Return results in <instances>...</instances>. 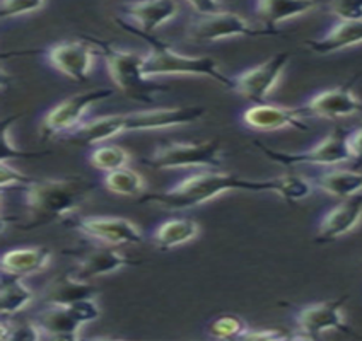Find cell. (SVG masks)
<instances>
[{
    "label": "cell",
    "mask_w": 362,
    "mask_h": 341,
    "mask_svg": "<svg viewBox=\"0 0 362 341\" xmlns=\"http://www.w3.org/2000/svg\"><path fill=\"white\" fill-rule=\"evenodd\" d=\"M248 330L246 323L240 316L234 314H222L209 324L207 331L212 338L217 340H229V338H241L243 333Z\"/></svg>",
    "instance_id": "cell-30"
},
{
    "label": "cell",
    "mask_w": 362,
    "mask_h": 341,
    "mask_svg": "<svg viewBox=\"0 0 362 341\" xmlns=\"http://www.w3.org/2000/svg\"><path fill=\"white\" fill-rule=\"evenodd\" d=\"M50 67L74 82H86L93 72L94 50L88 41H62L43 52Z\"/></svg>",
    "instance_id": "cell-13"
},
{
    "label": "cell",
    "mask_w": 362,
    "mask_h": 341,
    "mask_svg": "<svg viewBox=\"0 0 362 341\" xmlns=\"http://www.w3.org/2000/svg\"><path fill=\"white\" fill-rule=\"evenodd\" d=\"M315 188L335 198H352L362 193V172L349 169H330L311 178Z\"/></svg>",
    "instance_id": "cell-25"
},
{
    "label": "cell",
    "mask_w": 362,
    "mask_h": 341,
    "mask_svg": "<svg viewBox=\"0 0 362 341\" xmlns=\"http://www.w3.org/2000/svg\"><path fill=\"white\" fill-rule=\"evenodd\" d=\"M89 162L96 169L110 172L125 167L130 162V154L120 145H96L89 154Z\"/></svg>",
    "instance_id": "cell-29"
},
{
    "label": "cell",
    "mask_w": 362,
    "mask_h": 341,
    "mask_svg": "<svg viewBox=\"0 0 362 341\" xmlns=\"http://www.w3.org/2000/svg\"><path fill=\"white\" fill-rule=\"evenodd\" d=\"M146 166L152 169L170 171L185 167L212 169L222 166V143L219 138L199 143L166 142L161 143L151 157L144 159Z\"/></svg>",
    "instance_id": "cell-6"
},
{
    "label": "cell",
    "mask_w": 362,
    "mask_h": 341,
    "mask_svg": "<svg viewBox=\"0 0 362 341\" xmlns=\"http://www.w3.org/2000/svg\"><path fill=\"white\" fill-rule=\"evenodd\" d=\"M117 23L123 26V30L139 36V38L149 41L151 52L144 59V73L149 79L152 77L163 76H197V77H209V79L219 82L224 88L229 89L231 77L224 76L221 72L219 64L209 56H190L183 53L173 50L163 41L156 40L152 35H144L137 31L130 23H125L123 19H117Z\"/></svg>",
    "instance_id": "cell-3"
},
{
    "label": "cell",
    "mask_w": 362,
    "mask_h": 341,
    "mask_svg": "<svg viewBox=\"0 0 362 341\" xmlns=\"http://www.w3.org/2000/svg\"><path fill=\"white\" fill-rule=\"evenodd\" d=\"M35 301V294L30 287L24 283V278L12 277V275H2V292H0V314L7 316L21 314L24 309L31 306Z\"/></svg>",
    "instance_id": "cell-27"
},
{
    "label": "cell",
    "mask_w": 362,
    "mask_h": 341,
    "mask_svg": "<svg viewBox=\"0 0 362 341\" xmlns=\"http://www.w3.org/2000/svg\"><path fill=\"white\" fill-rule=\"evenodd\" d=\"M241 121L246 128L255 131H277L284 128L310 130V125L304 123V114L299 108H284L267 102H258L243 111Z\"/></svg>",
    "instance_id": "cell-15"
},
{
    "label": "cell",
    "mask_w": 362,
    "mask_h": 341,
    "mask_svg": "<svg viewBox=\"0 0 362 341\" xmlns=\"http://www.w3.org/2000/svg\"><path fill=\"white\" fill-rule=\"evenodd\" d=\"M123 12L144 35H154L159 28L178 16L180 7L175 0H139L123 6Z\"/></svg>",
    "instance_id": "cell-17"
},
{
    "label": "cell",
    "mask_w": 362,
    "mask_h": 341,
    "mask_svg": "<svg viewBox=\"0 0 362 341\" xmlns=\"http://www.w3.org/2000/svg\"><path fill=\"white\" fill-rule=\"evenodd\" d=\"M349 150H351L352 161L361 166L362 164V125L359 128L349 131Z\"/></svg>",
    "instance_id": "cell-39"
},
{
    "label": "cell",
    "mask_w": 362,
    "mask_h": 341,
    "mask_svg": "<svg viewBox=\"0 0 362 341\" xmlns=\"http://www.w3.org/2000/svg\"><path fill=\"white\" fill-rule=\"evenodd\" d=\"M122 133H125L122 114H108V116H100L88 123H82L79 128L69 133V140L76 145L90 147L101 145L103 142Z\"/></svg>",
    "instance_id": "cell-24"
},
{
    "label": "cell",
    "mask_w": 362,
    "mask_h": 341,
    "mask_svg": "<svg viewBox=\"0 0 362 341\" xmlns=\"http://www.w3.org/2000/svg\"><path fill=\"white\" fill-rule=\"evenodd\" d=\"M31 181H35L30 176L23 174V172L16 169L11 164L2 162V171H0V184H2V190H6L7 186H16V184H21V186H26Z\"/></svg>",
    "instance_id": "cell-36"
},
{
    "label": "cell",
    "mask_w": 362,
    "mask_h": 341,
    "mask_svg": "<svg viewBox=\"0 0 362 341\" xmlns=\"http://www.w3.org/2000/svg\"><path fill=\"white\" fill-rule=\"evenodd\" d=\"M94 191V183L82 176L62 179H35L24 186V205L28 222L21 225L24 231L69 219Z\"/></svg>",
    "instance_id": "cell-2"
},
{
    "label": "cell",
    "mask_w": 362,
    "mask_h": 341,
    "mask_svg": "<svg viewBox=\"0 0 362 341\" xmlns=\"http://www.w3.org/2000/svg\"><path fill=\"white\" fill-rule=\"evenodd\" d=\"M100 290L90 283V280L77 277L72 273H64L45 287L41 299L47 306L69 307L86 299H96Z\"/></svg>",
    "instance_id": "cell-19"
},
{
    "label": "cell",
    "mask_w": 362,
    "mask_h": 341,
    "mask_svg": "<svg viewBox=\"0 0 362 341\" xmlns=\"http://www.w3.org/2000/svg\"><path fill=\"white\" fill-rule=\"evenodd\" d=\"M45 4H47V0H2V4H0V16H2V19L28 16L43 9Z\"/></svg>",
    "instance_id": "cell-33"
},
{
    "label": "cell",
    "mask_w": 362,
    "mask_h": 341,
    "mask_svg": "<svg viewBox=\"0 0 362 341\" xmlns=\"http://www.w3.org/2000/svg\"><path fill=\"white\" fill-rule=\"evenodd\" d=\"M281 30H269V28H255L241 16L234 12H217L212 16H199L188 28L187 36L195 43H216L221 40L238 38V36H250V38H262V36H281Z\"/></svg>",
    "instance_id": "cell-7"
},
{
    "label": "cell",
    "mask_w": 362,
    "mask_h": 341,
    "mask_svg": "<svg viewBox=\"0 0 362 341\" xmlns=\"http://www.w3.org/2000/svg\"><path fill=\"white\" fill-rule=\"evenodd\" d=\"M199 234V222L193 219H171L156 229L152 234V241L161 251H171V249L197 239Z\"/></svg>",
    "instance_id": "cell-26"
},
{
    "label": "cell",
    "mask_w": 362,
    "mask_h": 341,
    "mask_svg": "<svg viewBox=\"0 0 362 341\" xmlns=\"http://www.w3.org/2000/svg\"><path fill=\"white\" fill-rule=\"evenodd\" d=\"M67 225L108 246L141 244L144 241L141 227L123 217H81L67 222Z\"/></svg>",
    "instance_id": "cell-12"
},
{
    "label": "cell",
    "mask_w": 362,
    "mask_h": 341,
    "mask_svg": "<svg viewBox=\"0 0 362 341\" xmlns=\"http://www.w3.org/2000/svg\"><path fill=\"white\" fill-rule=\"evenodd\" d=\"M291 338L287 333H284L281 330H252L248 328L245 333H243L241 340H286Z\"/></svg>",
    "instance_id": "cell-37"
},
{
    "label": "cell",
    "mask_w": 362,
    "mask_h": 341,
    "mask_svg": "<svg viewBox=\"0 0 362 341\" xmlns=\"http://www.w3.org/2000/svg\"><path fill=\"white\" fill-rule=\"evenodd\" d=\"M113 96V89H90L86 92L74 94L69 100L59 102L48 111L41 120V135L45 138L57 135H69L82 125V118L96 102Z\"/></svg>",
    "instance_id": "cell-8"
},
{
    "label": "cell",
    "mask_w": 362,
    "mask_h": 341,
    "mask_svg": "<svg viewBox=\"0 0 362 341\" xmlns=\"http://www.w3.org/2000/svg\"><path fill=\"white\" fill-rule=\"evenodd\" d=\"M362 219V193L352 196V198L344 200L337 207H333L330 212H327L322 217L318 225V234H316L315 242L318 244H328L345 234L352 232L359 225Z\"/></svg>",
    "instance_id": "cell-16"
},
{
    "label": "cell",
    "mask_w": 362,
    "mask_h": 341,
    "mask_svg": "<svg viewBox=\"0 0 362 341\" xmlns=\"http://www.w3.org/2000/svg\"><path fill=\"white\" fill-rule=\"evenodd\" d=\"M320 6V0H255V12L263 28L279 30V24L308 14Z\"/></svg>",
    "instance_id": "cell-21"
},
{
    "label": "cell",
    "mask_w": 362,
    "mask_h": 341,
    "mask_svg": "<svg viewBox=\"0 0 362 341\" xmlns=\"http://www.w3.org/2000/svg\"><path fill=\"white\" fill-rule=\"evenodd\" d=\"M90 41H94L101 48V52L105 53L106 67H108L111 80L129 100L151 104L154 101L156 92H163V90L168 89L166 85L151 82L149 77L144 73V59H146V55L120 50V48L111 47V44L101 40Z\"/></svg>",
    "instance_id": "cell-4"
},
{
    "label": "cell",
    "mask_w": 362,
    "mask_h": 341,
    "mask_svg": "<svg viewBox=\"0 0 362 341\" xmlns=\"http://www.w3.org/2000/svg\"><path fill=\"white\" fill-rule=\"evenodd\" d=\"M141 263V260H134V258L117 251L115 246L106 244L105 248H93L81 254L77 277L84 278V280H94V278L120 271L127 266H137Z\"/></svg>",
    "instance_id": "cell-18"
},
{
    "label": "cell",
    "mask_w": 362,
    "mask_h": 341,
    "mask_svg": "<svg viewBox=\"0 0 362 341\" xmlns=\"http://www.w3.org/2000/svg\"><path fill=\"white\" fill-rule=\"evenodd\" d=\"M125 131L164 130L171 126L192 125L205 116L204 106H178V108H156L123 113Z\"/></svg>",
    "instance_id": "cell-14"
},
{
    "label": "cell",
    "mask_w": 362,
    "mask_h": 341,
    "mask_svg": "<svg viewBox=\"0 0 362 341\" xmlns=\"http://www.w3.org/2000/svg\"><path fill=\"white\" fill-rule=\"evenodd\" d=\"M289 60V52L277 53V55H274L272 59L257 65V67L248 68V71L231 77L229 89L240 94L245 100L252 101L253 104L265 102L269 94L277 85V82L281 80Z\"/></svg>",
    "instance_id": "cell-9"
},
{
    "label": "cell",
    "mask_w": 362,
    "mask_h": 341,
    "mask_svg": "<svg viewBox=\"0 0 362 341\" xmlns=\"http://www.w3.org/2000/svg\"><path fill=\"white\" fill-rule=\"evenodd\" d=\"M21 114H14V116L7 118L2 123V142H0V150H2V162H7L9 159H18V157H40V152L38 154H30V152H23L19 150L18 147L14 145L11 137V126L14 125V121L18 120Z\"/></svg>",
    "instance_id": "cell-34"
},
{
    "label": "cell",
    "mask_w": 362,
    "mask_h": 341,
    "mask_svg": "<svg viewBox=\"0 0 362 341\" xmlns=\"http://www.w3.org/2000/svg\"><path fill=\"white\" fill-rule=\"evenodd\" d=\"M2 340H47L43 328L38 321H24L14 324L11 321H2Z\"/></svg>",
    "instance_id": "cell-32"
},
{
    "label": "cell",
    "mask_w": 362,
    "mask_h": 341,
    "mask_svg": "<svg viewBox=\"0 0 362 341\" xmlns=\"http://www.w3.org/2000/svg\"><path fill=\"white\" fill-rule=\"evenodd\" d=\"M103 184L113 195L120 196H134L146 191V181H144L142 174H139L134 169H129L127 166L106 172Z\"/></svg>",
    "instance_id": "cell-28"
},
{
    "label": "cell",
    "mask_w": 362,
    "mask_h": 341,
    "mask_svg": "<svg viewBox=\"0 0 362 341\" xmlns=\"http://www.w3.org/2000/svg\"><path fill=\"white\" fill-rule=\"evenodd\" d=\"M199 16H212L222 11L221 0H187Z\"/></svg>",
    "instance_id": "cell-38"
},
{
    "label": "cell",
    "mask_w": 362,
    "mask_h": 341,
    "mask_svg": "<svg viewBox=\"0 0 362 341\" xmlns=\"http://www.w3.org/2000/svg\"><path fill=\"white\" fill-rule=\"evenodd\" d=\"M38 323L43 328L47 338L55 340H77L86 323L72 307L48 306L47 311L41 312Z\"/></svg>",
    "instance_id": "cell-23"
},
{
    "label": "cell",
    "mask_w": 362,
    "mask_h": 341,
    "mask_svg": "<svg viewBox=\"0 0 362 341\" xmlns=\"http://www.w3.org/2000/svg\"><path fill=\"white\" fill-rule=\"evenodd\" d=\"M255 145L262 150L270 161L281 164L287 169H294L298 166H337L347 161H352L349 150V130L337 126L325 140L316 143L311 149L303 152H281L263 145L262 142H255Z\"/></svg>",
    "instance_id": "cell-5"
},
{
    "label": "cell",
    "mask_w": 362,
    "mask_h": 341,
    "mask_svg": "<svg viewBox=\"0 0 362 341\" xmlns=\"http://www.w3.org/2000/svg\"><path fill=\"white\" fill-rule=\"evenodd\" d=\"M347 299V295H344L335 301L311 304L296 311L294 323L298 330L303 331V335H299L298 338L315 340L327 331H340L344 335L356 336V333L349 328L344 319V306Z\"/></svg>",
    "instance_id": "cell-10"
},
{
    "label": "cell",
    "mask_w": 362,
    "mask_h": 341,
    "mask_svg": "<svg viewBox=\"0 0 362 341\" xmlns=\"http://www.w3.org/2000/svg\"><path fill=\"white\" fill-rule=\"evenodd\" d=\"M53 260V254L48 248H18L4 253L0 260V268L4 273L12 277L26 278L40 271L47 270Z\"/></svg>",
    "instance_id": "cell-22"
},
{
    "label": "cell",
    "mask_w": 362,
    "mask_h": 341,
    "mask_svg": "<svg viewBox=\"0 0 362 341\" xmlns=\"http://www.w3.org/2000/svg\"><path fill=\"white\" fill-rule=\"evenodd\" d=\"M282 179V190L281 196L287 203H294V201H301L308 196H311L315 184L311 179L303 178L299 174H287L281 176Z\"/></svg>",
    "instance_id": "cell-31"
},
{
    "label": "cell",
    "mask_w": 362,
    "mask_h": 341,
    "mask_svg": "<svg viewBox=\"0 0 362 341\" xmlns=\"http://www.w3.org/2000/svg\"><path fill=\"white\" fill-rule=\"evenodd\" d=\"M357 76L352 77L339 88L322 90L315 94L301 106L304 118H323V120H340V118L354 116L362 111V101L354 94V85Z\"/></svg>",
    "instance_id": "cell-11"
},
{
    "label": "cell",
    "mask_w": 362,
    "mask_h": 341,
    "mask_svg": "<svg viewBox=\"0 0 362 341\" xmlns=\"http://www.w3.org/2000/svg\"><path fill=\"white\" fill-rule=\"evenodd\" d=\"M282 179H246L236 174L219 171H200L185 178L176 186L161 193H149L141 198V203H154L170 210H190L209 203L217 196L229 191L277 193L281 195Z\"/></svg>",
    "instance_id": "cell-1"
},
{
    "label": "cell",
    "mask_w": 362,
    "mask_h": 341,
    "mask_svg": "<svg viewBox=\"0 0 362 341\" xmlns=\"http://www.w3.org/2000/svg\"><path fill=\"white\" fill-rule=\"evenodd\" d=\"M362 43V19H339L322 38L310 40L306 47L318 55H332Z\"/></svg>",
    "instance_id": "cell-20"
},
{
    "label": "cell",
    "mask_w": 362,
    "mask_h": 341,
    "mask_svg": "<svg viewBox=\"0 0 362 341\" xmlns=\"http://www.w3.org/2000/svg\"><path fill=\"white\" fill-rule=\"evenodd\" d=\"M330 11L339 19H362V0H330Z\"/></svg>",
    "instance_id": "cell-35"
}]
</instances>
